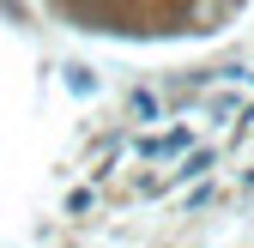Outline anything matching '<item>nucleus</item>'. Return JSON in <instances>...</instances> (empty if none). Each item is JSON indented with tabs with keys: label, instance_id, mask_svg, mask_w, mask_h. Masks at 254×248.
Instances as JSON below:
<instances>
[]
</instances>
